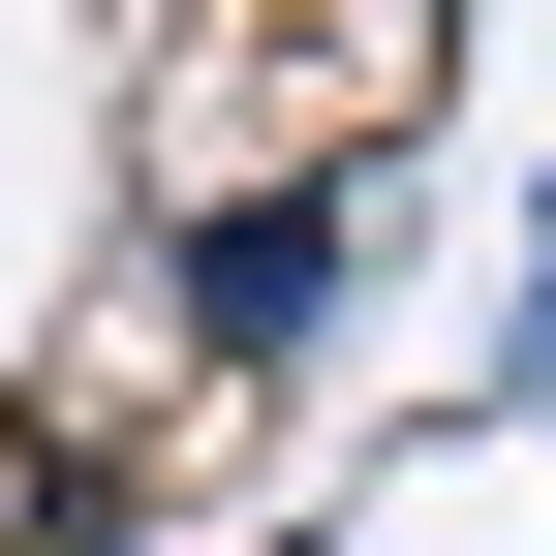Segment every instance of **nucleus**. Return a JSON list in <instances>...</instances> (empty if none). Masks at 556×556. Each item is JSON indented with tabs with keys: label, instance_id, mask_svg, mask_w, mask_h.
Instances as JSON below:
<instances>
[{
	"label": "nucleus",
	"instance_id": "obj_1",
	"mask_svg": "<svg viewBox=\"0 0 556 556\" xmlns=\"http://www.w3.org/2000/svg\"><path fill=\"white\" fill-rule=\"evenodd\" d=\"M340 248H371V155H309V186H217V217H186V402H278V371H309V340H340Z\"/></svg>",
	"mask_w": 556,
	"mask_h": 556
},
{
	"label": "nucleus",
	"instance_id": "obj_2",
	"mask_svg": "<svg viewBox=\"0 0 556 556\" xmlns=\"http://www.w3.org/2000/svg\"><path fill=\"white\" fill-rule=\"evenodd\" d=\"M526 371H556V217H526Z\"/></svg>",
	"mask_w": 556,
	"mask_h": 556
}]
</instances>
